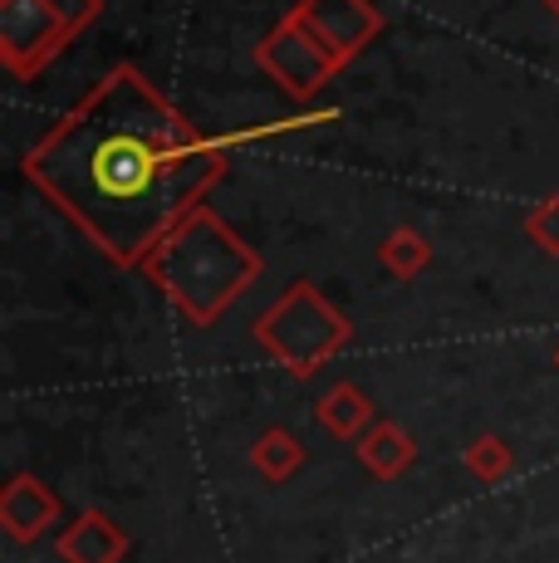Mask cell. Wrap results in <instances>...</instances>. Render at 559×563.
<instances>
[{
  "label": "cell",
  "instance_id": "cell-1",
  "mask_svg": "<svg viewBox=\"0 0 559 563\" xmlns=\"http://www.w3.org/2000/svg\"><path fill=\"white\" fill-rule=\"evenodd\" d=\"M211 172L217 157L133 74L103 84L35 157V177L118 255L157 241Z\"/></svg>",
  "mask_w": 559,
  "mask_h": 563
}]
</instances>
